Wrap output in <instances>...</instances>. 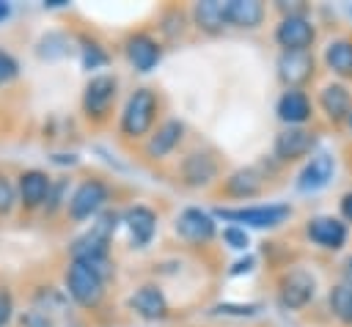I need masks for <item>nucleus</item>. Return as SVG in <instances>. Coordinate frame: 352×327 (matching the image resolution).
<instances>
[{
    "mask_svg": "<svg viewBox=\"0 0 352 327\" xmlns=\"http://www.w3.org/2000/svg\"><path fill=\"white\" fill-rule=\"evenodd\" d=\"M107 242H110L107 236H102L96 228H91L88 234H82L80 239H74V245H72V258H74V261H82V264L107 258Z\"/></svg>",
    "mask_w": 352,
    "mask_h": 327,
    "instance_id": "b1692460",
    "label": "nucleus"
},
{
    "mask_svg": "<svg viewBox=\"0 0 352 327\" xmlns=\"http://www.w3.org/2000/svg\"><path fill=\"white\" fill-rule=\"evenodd\" d=\"M324 63L336 77L352 80V38H336L324 47Z\"/></svg>",
    "mask_w": 352,
    "mask_h": 327,
    "instance_id": "5701e85b",
    "label": "nucleus"
},
{
    "mask_svg": "<svg viewBox=\"0 0 352 327\" xmlns=\"http://www.w3.org/2000/svg\"><path fill=\"white\" fill-rule=\"evenodd\" d=\"M14 206V187L6 176H0V214H6Z\"/></svg>",
    "mask_w": 352,
    "mask_h": 327,
    "instance_id": "473e14b6",
    "label": "nucleus"
},
{
    "mask_svg": "<svg viewBox=\"0 0 352 327\" xmlns=\"http://www.w3.org/2000/svg\"><path fill=\"white\" fill-rule=\"evenodd\" d=\"M314 148H316V135H314L311 129H302V126H286L283 132L275 135L272 157H275L278 162H294V159L308 157Z\"/></svg>",
    "mask_w": 352,
    "mask_h": 327,
    "instance_id": "423d86ee",
    "label": "nucleus"
},
{
    "mask_svg": "<svg viewBox=\"0 0 352 327\" xmlns=\"http://www.w3.org/2000/svg\"><path fill=\"white\" fill-rule=\"evenodd\" d=\"M195 25L206 33H220L228 25V3L223 0H201L192 8Z\"/></svg>",
    "mask_w": 352,
    "mask_h": 327,
    "instance_id": "aec40b11",
    "label": "nucleus"
},
{
    "mask_svg": "<svg viewBox=\"0 0 352 327\" xmlns=\"http://www.w3.org/2000/svg\"><path fill=\"white\" fill-rule=\"evenodd\" d=\"M275 41L283 52H308L316 41V27L305 14H283L275 25Z\"/></svg>",
    "mask_w": 352,
    "mask_h": 327,
    "instance_id": "7ed1b4c3",
    "label": "nucleus"
},
{
    "mask_svg": "<svg viewBox=\"0 0 352 327\" xmlns=\"http://www.w3.org/2000/svg\"><path fill=\"white\" fill-rule=\"evenodd\" d=\"M319 107H322V113L327 115V121H333V124L346 121L349 113H352V96H349L346 85H341V82H327V85L319 91Z\"/></svg>",
    "mask_w": 352,
    "mask_h": 327,
    "instance_id": "2eb2a0df",
    "label": "nucleus"
},
{
    "mask_svg": "<svg viewBox=\"0 0 352 327\" xmlns=\"http://www.w3.org/2000/svg\"><path fill=\"white\" fill-rule=\"evenodd\" d=\"M338 209H341V220L352 223V192H344L341 201H338Z\"/></svg>",
    "mask_w": 352,
    "mask_h": 327,
    "instance_id": "c9c22d12",
    "label": "nucleus"
},
{
    "mask_svg": "<svg viewBox=\"0 0 352 327\" xmlns=\"http://www.w3.org/2000/svg\"><path fill=\"white\" fill-rule=\"evenodd\" d=\"M107 201V187L99 179H85L69 198V214L72 220H88L96 214Z\"/></svg>",
    "mask_w": 352,
    "mask_h": 327,
    "instance_id": "6e6552de",
    "label": "nucleus"
},
{
    "mask_svg": "<svg viewBox=\"0 0 352 327\" xmlns=\"http://www.w3.org/2000/svg\"><path fill=\"white\" fill-rule=\"evenodd\" d=\"M176 234L190 245H204L214 236V217L198 206H190L176 217Z\"/></svg>",
    "mask_w": 352,
    "mask_h": 327,
    "instance_id": "9d476101",
    "label": "nucleus"
},
{
    "mask_svg": "<svg viewBox=\"0 0 352 327\" xmlns=\"http://www.w3.org/2000/svg\"><path fill=\"white\" fill-rule=\"evenodd\" d=\"M275 113H278V118H280L283 124H289V126H302V124L311 118L314 107H311V99H308V93H305L302 88H286V91L280 93V99H278Z\"/></svg>",
    "mask_w": 352,
    "mask_h": 327,
    "instance_id": "ddd939ff",
    "label": "nucleus"
},
{
    "mask_svg": "<svg viewBox=\"0 0 352 327\" xmlns=\"http://www.w3.org/2000/svg\"><path fill=\"white\" fill-rule=\"evenodd\" d=\"M50 190H52L50 176L41 173V170H25V173L19 176V195H22V203H25L28 209L44 203V201L50 198Z\"/></svg>",
    "mask_w": 352,
    "mask_h": 327,
    "instance_id": "4be33fe9",
    "label": "nucleus"
},
{
    "mask_svg": "<svg viewBox=\"0 0 352 327\" xmlns=\"http://www.w3.org/2000/svg\"><path fill=\"white\" fill-rule=\"evenodd\" d=\"M126 58L138 71H151L162 58V47L148 33H135L126 38Z\"/></svg>",
    "mask_w": 352,
    "mask_h": 327,
    "instance_id": "4468645a",
    "label": "nucleus"
},
{
    "mask_svg": "<svg viewBox=\"0 0 352 327\" xmlns=\"http://www.w3.org/2000/svg\"><path fill=\"white\" fill-rule=\"evenodd\" d=\"M22 327H52V319L44 311H28L22 316Z\"/></svg>",
    "mask_w": 352,
    "mask_h": 327,
    "instance_id": "2f4dec72",
    "label": "nucleus"
},
{
    "mask_svg": "<svg viewBox=\"0 0 352 327\" xmlns=\"http://www.w3.org/2000/svg\"><path fill=\"white\" fill-rule=\"evenodd\" d=\"M8 14H11V5H8V3H0V22H3Z\"/></svg>",
    "mask_w": 352,
    "mask_h": 327,
    "instance_id": "ea45409f",
    "label": "nucleus"
},
{
    "mask_svg": "<svg viewBox=\"0 0 352 327\" xmlns=\"http://www.w3.org/2000/svg\"><path fill=\"white\" fill-rule=\"evenodd\" d=\"M63 187H66V181H60V184H58L55 190H50V198H47V201H50V206H47L50 212H52V209H55V206L60 203V192H63Z\"/></svg>",
    "mask_w": 352,
    "mask_h": 327,
    "instance_id": "e433bc0d",
    "label": "nucleus"
},
{
    "mask_svg": "<svg viewBox=\"0 0 352 327\" xmlns=\"http://www.w3.org/2000/svg\"><path fill=\"white\" fill-rule=\"evenodd\" d=\"M11 313H14V300H11V294L6 289H0V327L8 324Z\"/></svg>",
    "mask_w": 352,
    "mask_h": 327,
    "instance_id": "72a5a7b5",
    "label": "nucleus"
},
{
    "mask_svg": "<svg viewBox=\"0 0 352 327\" xmlns=\"http://www.w3.org/2000/svg\"><path fill=\"white\" fill-rule=\"evenodd\" d=\"M124 225H126V231H129V239H132V245L135 247H143V245H148L151 242V236H154V231H157V214L148 209V206H129L126 212H124Z\"/></svg>",
    "mask_w": 352,
    "mask_h": 327,
    "instance_id": "dca6fc26",
    "label": "nucleus"
},
{
    "mask_svg": "<svg viewBox=\"0 0 352 327\" xmlns=\"http://www.w3.org/2000/svg\"><path fill=\"white\" fill-rule=\"evenodd\" d=\"M116 91H118V80L113 74H96L82 93V107L91 118H102L110 104L116 102Z\"/></svg>",
    "mask_w": 352,
    "mask_h": 327,
    "instance_id": "1a4fd4ad",
    "label": "nucleus"
},
{
    "mask_svg": "<svg viewBox=\"0 0 352 327\" xmlns=\"http://www.w3.org/2000/svg\"><path fill=\"white\" fill-rule=\"evenodd\" d=\"M264 3L258 0H228V25L253 30L264 22Z\"/></svg>",
    "mask_w": 352,
    "mask_h": 327,
    "instance_id": "412c9836",
    "label": "nucleus"
},
{
    "mask_svg": "<svg viewBox=\"0 0 352 327\" xmlns=\"http://www.w3.org/2000/svg\"><path fill=\"white\" fill-rule=\"evenodd\" d=\"M16 60L6 52V49H0V85H6V82H11L14 77H16Z\"/></svg>",
    "mask_w": 352,
    "mask_h": 327,
    "instance_id": "7c9ffc66",
    "label": "nucleus"
},
{
    "mask_svg": "<svg viewBox=\"0 0 352 327\" xmlns=\"http://www.w3.org/2000/svg\"><path fill=\"white\" fill-rule=\"evenodd\" d=\"M182 135H184V124H182L179 118H170V121L160 124L157 132H154V135L148 137V143H146V154H148L151 159H162L165 154H170V151L179 146Z\"/></svg>",
    "mask_w": 352,
    "mask_h": 327,
    "instance_id": "a211bd4d",
    "label": "nucleus"
},
{
    "mask_svg": "<svg viewBox=\"0 0 352 327\" xmlns=\"http://www.w3.org/2000/svg\"><path fill=\"white\" fill-rule=\"evenodd\" d=\"M305 234L314 245H319L322 250H341L349 239V228L341 217H333V214H319V217H311L308 225H305Z\"/></svg>",
    "mask_w": 352,
    "mask_h": 327,
    "instance_id": "0eeeda50",
    "label": "nucleus"
},
{
    "mask_svg": "<svg viewBox=\"0 0 352 327\" xmlns=\"http://www.w3.org/2000/svg\"><path fill=\"white\" fill-rule=\"evenodd\" d=\"M129 305L135 308V313H140L143 319H165L168 316V300L162 294L160 286H140L132 297H129Z\"/></svg>",
    "mask_w": 352,
    "mask_h": 327,
    "instance_id": "6ab92c4d",
    "label": "nucleus"
},
{
    "mask_svg": "<svg viewBox=\"0 0 352 327\" xmlns=\"http://www.w3.org/2000/svg\"><path fill=\"white\" fill-rule=\"evenodd\" d=\"M217 217L226 223H242L250 228H275L292 217L289 203H261V206H239V209H217Z\"/></svg>",
    "mask_w": 352,
    "mask_h": 327,
    "instance_id": "f03ea898",
    "label": "nucleus"
},
{
    "mask_svg": "<svg viewBox=\"0 0 352 327\" xmlns=\"http://www.w3.org/2000/svg\"><path fill=\"white\" fill-rule=\"evenodd\" d=\"M52 159H55V162H60V165H63V162H69V165H74V162H77V157H74V154H55Z\"/></svg>",
    "mask_w": 352,
    "mask_h": 327,
    "instance_id": "58836bf2",
    "label": "nucleus"
},
{
    "mask_svg": "<svg viewBox=\"0 0 352 327\" xmlns=\"http://www.w3.org/2000/svg\"><path fill=\"white\" fill-rule=\"evenodd\" d=\"M316 294V280L305 269H286L278 278V302L286 311H302Z\"/></svg>",
    "mask_w": 352,
    "mask_h": 327,
    "instance_id": "20e7f679",
    "label": "nucleus"
},
{
    "mask_svg": "<svg viewBox=\"0 0 352 327\" xmlns=\"http://www.w3.org/2000/svg\"><path fill=\"white\" fill-rule=\"evenodd\" d=\"M341 278H344L346 283H352V256L344 261V267H341Z\"/></svg>",
    "mask_w": 352,
    "mask_h": 327,
    "instance_id": "4c0bfd02",
    "label": "nucleus"
},
{
    "mask_svg": "<svg viewBox=\"0 0 352 327\" xmlns=\"http://www.w3.org/2000/svg\"><path fill=\"white\" fill-rule=\"evenodd\" d=\"M66 289H69L74 302H80L85 308H94L104 294V280L91 267H85L80 261H72V267L66 272Z\"/></svg>",
    "mask_w": 352,
    "mask_h": 327,
    "instance_id": "39448f33",
    "label": "nucleus"
},
{
    "mask_svg": "<svg viewBox=\"0 0 352 327\" xmlns=\"http://www.w3.org/2000/svg\"><path fill=\"white\" fill-rule=\"evenodd\" d=\"M346 124H349V129H352V113H349V118H346Z\"/></svg>",
    "mask_w": 352,
    "mask_h": 327,
    "instance_id": "a19ab883",
    "label": "nucleus"
},
{
    "mask_svg": "<svg viewBox=\"0 0 352 327\" xmlns=\"http://www.w3.org/2000/svg\"><path fill=\"white\" fill-rule=\"evenodd\" d=\"M157 93L148 91V88H138L126 104H124V113H121V132L126 137H143L151 124H154V115H157Z\"/></svg>",
    "mask_w": 352,
    "mask_h": 327,
    "instance_id": "f257e3e1",
    "label": "nucleus"
},
{
    "mask_svg": "<svg viewBox=\"0 0 352 327\" xmlns=\"http://www.w3.org/2000/svg\"><path fill=\"white\" fill-rule=\"evenodd\" d=\"M82 63H85V69H99L107 63V55L96 41L82 38Z\"/></svg>",
    "mask_w": 352,
    "mask_h": 327,
    "instance_id": "c85d7f7f",
    "label": "nucleus"
},
{
    "mask_svg": "<svg viewBox=\"0 0 352 327\" xmlns=\"http://www.w3.org/2000/svg\"><path fill=\"white\" fill-rule=\"evenodd\" d=\"M327 302H330L333 316H336L341 324L352 327V283H346V280L336 283V286L330 289V294H327Z\"/></svg>",
    "mask_w": 352,
    "mask_h": 327,
    "instance_id": "a878e982",
    "label": "nucleus"
},
{
    "mask_svg": "<svg viewBox=\"0 0 352 327\" xmlns=\"http://www.w3.org/2000/svg\"><path fill=\"white\" fill-rule=\"evenodd\" d=\"M223 242L228 247H234V250H245L250 245V236H248V231L242 225H228V228H223Z\"/></svg>",
    "mask_w": 352,
    "mask_h": 327,
    "instance_id": "c756f323",
    "label": "nucleus"
},
{
    "mask_svg": "<svg viewBox=\"0 0 352 327\" xmlns=\"http://www.w3.org/2000/svg\"><path fill=\"white\" fill-rule=\"evenodd\" d=\"M261 187H264V179L256 168H242L226 179V192L231 198H253L261 192Z\"/></svg>",
    "mask_w": 352,
    "mask_h": 327,
    "instance_id": "393cba45",
    "label": "nucleus"
},
{
    "mask_svg": "<svg viewBox=\"0 0 352 327\" xmlns=\"http://www.w3.org/2000/svg\"><path fill=\"white\" fill-rule=\"evenodd\" d=\"M278 77L286 88H302L314 77V55L311 52H280Z\"/></svg>",
    "mask_w": 352,
    "mask_h": 327,
    "instance_id": "f8f14e48",
    "label": "nucleus"
},
{
    "mask_svg": "<svg viewBox=\"0 0 352 327\" xmlns=\"http://www.w3.org/2000/svg\"><path fill=\"white\" fill-rule=\"evenodd\" d=\"M66 47H69V41H66L63 33H47V36L38 41V55L47 58V60H52V58L66 55Z\"/></svg>",
    "mask_w": 352,
    "mask_h": 327,
    "instance_id": "bb28decb",
    "label": "nucleus"
},
{
    "mask_svg": "<svg viewBox=\"0 0 352 327\" xmlns=\"http://www.w3.org/2000/svg\"><path fill=\"white\" fill-rule=\"evenodd\" d=\"M333 173H336V157L327 154V151H316V154L308 159V165L300 170V176H297V190H300V192H316V190H322V187L330 184Z\"/></svg>",
    "mask_w": 352,
    "mask_h": 327,
    "instance_id": "9b49d317",
    "label": "nucleus"
},
{
    "mask_svg": "<svg viewBox=\"0 0 352 327\" xmlns=\"http://www.w3.org/2000/svg\"><path fill=\"white\" fill-rule=\"evenodd\" d=\"M217 176V159L209 151H192L182 162V181L190 187H204Z\"/></svg>",
    "mask_w": 352,
    "mask_h": 327,
    "instance_id": "f3484780",
    "label": "nucleus"
},
{
    "mask_svg": "<svg viewBox=\"0 0 352 327\" xmlns=\"http://www.w3.org/2000/svg\"><path fill=\"white\" fill-rule=\"evenodd\" d=\"M261 305L256 302H220L212 308V313H220V316H256Z\"/></svg>",
    "mask_w": 352,
    "mask_h": 327,
    "instance_id": "cd10ccee",
    "label": "nucleus"
},
{
    "mask_svg": "<svg viewBox=\"0 0 352 327\" xmlns=\"http://www.w3.org/2000/svg\"><path fill=\"white\" fill-rule=\"evenodd\" d=\"M253 267H256V258H253V256H245V258H239V261L228 269V275H248V272H253Z\"/></svg>",
    "mask_w": 352,
    "mask_h": 327,
    "instance_id": "f704fd0d",
    "label": "nucleus"
}]
</instances>
